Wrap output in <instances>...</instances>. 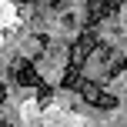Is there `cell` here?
I'll return each mask as SVG.
<instances>
[{"mask_svg": "<svg viewBox=\"0 0 127 127\" xmlns=\"http://www.w3.org/2000/svg\"><path fill=\"white\" fill-rule=\"evenodd\" d=\"M97 50H100L97 30H94V27H87V30H84L80 37L74 40V47H70V60H67V64H77V67H84V64H87V57H90V54H97Z\"/></svg>", "mask_w": 127, "mask_h": 127, "instance_id": "obj_1", "label": "cell"}, {"mask_svg": "<svg viewBox=\"0 0 127 127\" xmlns=\"http://www.w3.org/2000/svg\"><path fill=\"white\" fill-rule=\"evenodd\" d=\"M121 3L124 0H90L87 3V27H97L100 20L114 17V13L121 10Z\"/></svg>", "mask_w": 127, "mask_h": 127, "instance_id": "obj_2", "label": "cell"}, {"mask_svg": "<svg viewBox=\"0 0 127 127\" xmlns=\"http://www.w3.org/2000/svg\"><path fill=\"white\" fill-rule=\"evenodd\" d=\"M13 77H17V84H20V87H40V77H37V70H33V64H30V60L17 64Z\"/></svg>", "mask_w": 127, "mask_h": 127, "instance_id": "obj_3", "label": "cell"}, {"mask_svg": "<svg viewBox=\"0 0 127 127\" xmlns=\"http://www.w3.org/2000/svg\"><path fill=\"white\" fill-rule=\"evenodd\" d=\"M77 90H80V97H84V100L90 104V107H100V100H104V90L97 87L94 80H84V77H80V84H77Z\"/></svg>", "mask_w": 127, "mask_h": 127, "instance_id": "obj_4", "label": "cell"}, {"mask_svg": "<svg viewBox=\"0 0 127 127\" xmlns=\"http://www.w3.org/2000/svg\"><path fill=\"white\" fill-rule=\"evenodd\" d=\"M80 70H84V67H77V64H67V70H64V87L77 90V84H80Z\"/></svg>", "mask_w": 127, "mask_h": 127, "instance_id": "obj_5", "label": "cell"}, {"mask_svg": "<svg viewBox=\"0 0 127 127\" xmlns=\"http://www.w3.org/2000/svg\"><path fill=\"white\" fill-rule=\"evenodd\" d=\"M127 67V60L121 57V54H110V64H107V74L114 77V74H121V70Z\"/></svg>", "mask_w": 127, "mask_h": 127, "instance_id": "obj_6", "label": "cell"}, {"mask_svg": "<svg viewBox=\"0 0 127 127\" xmlns=\"http://www.w3.org/2000/svg\"><path fill=\"white\" fill-rule=\"evenodd\" d=\"M50 97H54V87H47V84L40 80V87H37V100H40V104H47Z\"/></svg>", "mask_w": 127, "mask_h": 127, "instance_id": "obj_7", "label": "cell"}, {"mask_svg": "<svg viewBox=\"0 0 127 127\" xmlns=\"http://www.w3.org/2000/svg\"><path fill=\"white\" fill-rule=\"evenodd\" d=\"M60 3H67V0H47V7H54V10H57Z\"/></svg>", "mask_w": 127, "mask_h": 127, "instance_id": "obj_8", "label": "cell"}, {"mask_svg": "<svg viewBox=\"0 0 127 127\" xmlns=\"http://www.w3.org/2000/svg\"><path fill=\"white\" fill-rule=\"evenodd\" d=\"M3 100H7V87H0V107H3Z\"/></svg>", "mask_w": 127, "mask_h": 127, "instance_id": "obj_9", "label": "cell"}]
</instances>
